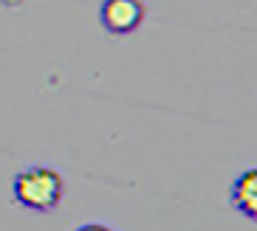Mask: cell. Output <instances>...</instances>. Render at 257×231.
<instances>
[{"label":"cell","mask_w":257,"mask_h":231,"mask_svg":"<svg viewBox=\"0 0 257 231\" xmlns=\"http://www.w3.org/2000/svg\"><path fill=\"white\" fill-rule=\"evenodd\" d=\"M15 203L34 214H48L62 203L65 197V180L51 166H29L12 180Z\"/></svg>","instance_id":"1"},{"label":"cell","mask_w":257,"mask_h":231,"mask_svg":"<svg viewBox=\"0 0 257 231\" xmlns=\"http://www.w3.org/2000/svg\"><path fill=\"white\" fill-rule=\"evenodd\" d=\"M147 6L144 0H102L99 6V23L110 37H127L142 29Z\"/></svg>","instance_id":"2"},{"label":"cell","mask_w":257,"mask_h":231,"mask_svg":"<svg viewBox=\"0 0 257 231\" xmlns=\"http://www.w3.org/2000/svg\"><path fill=\"white\" fill-rule=\"evenodd\" d=\"M229 203H232V209L237 211L243 220L257 223V166L243 169L240 175L232 180Z\"/></svg>","instance_id":"3"}]
</instances>
